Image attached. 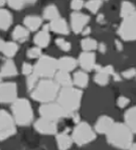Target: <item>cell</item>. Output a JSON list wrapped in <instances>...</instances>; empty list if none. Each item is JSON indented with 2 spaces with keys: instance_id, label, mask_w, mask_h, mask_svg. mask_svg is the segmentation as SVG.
I'll use <instances>...</instances> for the list:
<instances>
[{
  "instance_id": "6da1fadb",
  "label": "cell",
  "mask_w": 136,
  "mask_h": 150,
  "mask_svg": "<svg viewBox=\"0 0 136 150\" xmlns=\"http://www.w3.org/2000/svg\"><path fill=\"white\" fill-rule=\"evenodd\" d=\"M109 144L122 149H128L133 143V132L130 128L122 123H114L106 133Z\"/></svg>"
},
{
  "instance_id": "7a4b0ae2",
  "label": "cell",
  "mask_w": 136,
  "mask_h": 150,
  "mask_svg": "<svg viewBox=\"0 0 136 150\" xmlns=\"http://www.w3.org/2000/svg\"><path fill=\"white\" fill-rule=\"evenodd\" d=\"M83 92L73 86L63 87L57 94V103L69 114L75 113L80 108Z\"/></svg>"
},
{
  "instance_id": "3957f363",
  "label": "cell",
  "mask_w": 136,
  "mask_h": 150,
  "mask_svg": "<svg viewBox=\"0 0 136 150\" xmlns=\"http://www.w3.org/2000/svg\"><path fill=\"white\" fill-rule=\"evenodd\" d=\"M59 91V85L56 81L45 79L40 81L32 90L31 98L40 103L52 102L57 97Z\"/></svg>"
},
{
  "instance_id": "277c9868",
  "label": "cell",
  "mask_w": 136,
  "mask_h": 150,
  "mask_svg": "<svg viewBox=\"0 0 136 150\" xmlns=\"http://www.w3.org/2000/svg\"><path fill=\"white\" fill-rule=\"evenodd\" d=\"M13 119L19 126H26L31 123L33 119V111L30 103L26 99H16L13 101L12 107Z\"/></svg>"
},
{
  "instance_id": "5b68a950",
  "label": "cell",
  "mask_w": 136,
  "mask_h": 150,
  "mask_svg": "<svg viewBox=\"0 0 136 150\" xmlns=\"http://www.w3.org/2000/svg\"><path fill=\"white\" fill-rule=\"evenodd\" d=\"M57 70V59L48 55H40L38 62L33 67V73L40 78L45 79L52 78Z\"/></svg>"
},
{
  "instance_id": "8992f818",
  "label": "cell",
  "mask_w": 136,
  "mask_h": 150,
  "mask_svg": "<svg viewBox=\"0 0 136 150\" xmlns=\"http://www.w3.org/2000/svg\"><path fill=\"white\" fill-rule=\"evenodd\" d=\"M72 139L76 144L86 145L96 139V133L92 127L86 122H81L75 127L72 134Z\"/></svg>"
},
{
  "instance_id": "52a82bcc",
  "label": "cell",
  "mask_w": 136,
  "mask_h": 150,
  "mask_svg": "<svg viewBox=\"0 0 136 150\" xmlns=\"http://www.w3.org/2000/svg\"><path fill=\"white\" fill-rule=\"evenodd\" d=\"M118 34L123 40H136V10L123 17V21L118 29Z\"/></svg>"
},
{
  "instance_id": "ba28073f",
  "label": "cell",
  "mask_w": 136,
  "mask_h": 150,
  "mask_svg": "<svg viewBox=\"0 0 136 150\" xmlns=\"http://www.w3.org/2000/svg\"><path fill=\"white\" fill-rule=\"evenodd\" d=\"M40 114L42 118L52 120V121H57V120L64 118V117L70 115L59 103L52 102L41 105L40 108Z\"/></svg>"
},
{
  "instance_id": "9c48e42d",
  "label": "cell",
  "mask_w": 136,
  "mask_h": 150,
  "mask_svg": "<svg viewBox=\"0 0 136 150\" xmlns=\"http://www.w3.org/2000/svg\"><path fill=\"white\" fill-rule=\"evenodd\" d=\"M15 121L11 115L4 110H0V140H5L15 135Z\"/></svg>"
},
{
  "instance_id": "30bf717a",
  "label": "cell",
  "mask_w": 136,
  "mask_h": 150,
  "mask_svg": "<svg viewBox=\"0 0 136 150\" xmlns=\"http://www.w3.org/2000/svg\"><path fill=\"white\" fill-rule=\"evenodd\" d=\"M17 98V85L13 82L0 84V103H13Z\"/></svg>"
},
{
  "instance_id": "8fae6325",
  "label": "cell",
  "mask_w": 136,
  "mask_h": 150,
  "mask_svg": "<svg viewBox=\"0 0 136 150\" xmlns=\"http://www.w3.org/2000/svg\"><path fill=\"white\" fill-rule=\"evenodd\" d=\"M34 129L38 133L43 135H54L57 131V126L56 121L48 120L41 117L34 123Z\"/></svg>"
},
{
  "instance_id": "7c38bea8",
  "label": "cell",
  "mask_w": 136,
  "mask_h": 150,
  "mask_svg": "<svg viewBox=\"0 0 136 150\" xmlns=\"http://www.w3.org/2000/svg\"><path fill=\"white\" fill-rule=\"evenodd\" d=\"M90 21V17L88 15L84 14L81 12H74L71 15V26H72V30L75 33H81L83 29L87 26V24Z\"/></svg>"
},
{
  "instance_id": "4fadbf2b",
  "label": "cell",
  "mask_w": 136,
  "mask_h": 150,
  "mask_svg": "<svg viewBox=\"0 0 136 150\" xmlns=\"http://www.w3.org/2000/svg\"><path fill=\"white\" fill-rule=\"evenodd\" d=\"M79 64L81 68L84 71H92L94 70L96 64V55L92 52H85L80 54Z\"/></svg>"
},
{
  "instance_id": "5bb4252c",
  "label": "cell",
  "mask_w": 136,
  "mask_h": 150,
  "mask_svg": "<svg viewBox=\"0 0 136 150\" xmlns=\"http://www.w3.org/2000/svg\"><path fill=\"white\" fill-rule=\"evenodd\" d=\"M50 27L48 25L45 26L42 28V30L38 31V33L34 35L33 41L34 43L36 45V47L43 48L47 47L50 42Z\"/></svg>"
},
{
  "instance_id": "9a60e30c",
  "label": "cell",
  "mask_w": 136,
  "mask_h": 150,
  "mask_svg": "<svg viewBox=\"0 0 136 150\" xmlns=\"http://www.w3.org/2000/svg\"><path fill=\"white\" fill-rule=\"evenodd\" d=\"M48 27H50V30H52L54 32H57V33L59 34H64V35L69 34V32H70L67 21L64 18L61 17H57L56 19L50 20V23L48 24Z\"/></svg>"
},
{
  "instance_id": "2e32d148",
  "label": "cell",
  "mask_w": 136,
  "mask_h": 150,
  "mask_svg": "<svg viewBox=\"0 0 136 150\" xmlns=\"http://www.w3.org/2000/svg\"><path fill=\"white\" fill-rule=\"evenodd\" d=\"M115 122L109 116H101L95 124V130L100 134H106Z\"/></svg>"
},
{
  "instance_id": "e0dca14e",
  "label": "cell",
  "mask_w": 136,
  "mask_h": 150,
  "mask_svg": "<svg viewBox=\"0 0 136 150\" xmlns=\"http://www.w3.org/2000/svg\"><path fill=\"white\" fill-rule=\"evenodd\" d=\"M78 64V62L74 57H64L62 59H57V69L61 71H69L75 70Z\"/></svg>"
},
{
  "instance_id": "ac0fdd59",
  "label": "cell",
  "mask_w": 136,
  "mask_h": 150,
  "mask_svg": "<svg viewBox=\"0 0 136 150\" xmlns=\"http://www.w3.org/2000/svg\"><path fill=\"white\" fill-rule=\"evenodd\" d=\"M13 22V17L11 13L6 9L0 8V29L7 30Z\"/></svg>"
},
{
  "instance_id": "d6986e66",
  "label": "cell",
  "mask_w": 136,
  "mask_h": 150,
  "mask_svg": "<svg viewBox=\"0 0 136 150\" xmlns=\"http://www.w3.org/2000/svg\"><path fill=\"white\" fill-rule=\"evenodd\" d=\"M2 77H13V76L17 75V68H16L14 62L12 59H7L3 66L1 67V71H0Z\"/></svg>"
},
{
  "instance_id": "ffe728a7",
  "label": "cell",
  "mask_w": 136,
  "mask_h": 150,
  "mask_svg": "<svg viewBox=\"0 0 136 150\" xmlns=\"http://www.w3.org/2000/svg\"><path fill=\"white\" fill-rule=\"evenodd\" d=\"M56 78V82L59 86L62 87H69V86H73V79L70 76L69 71H64L59 70L57 73H56L55 75Z\"/></svg>"
},
{
  "instance_id": "44dd1931",
  "label": "cell",
  "mask_w": 136,
  "mask_h": 150,
  "mask_svg": "<svg viewBox=\"0 0 136 150\" xmlns=\"http://www.w3.org/2000/svg\"><path fill=\"white\" fill-rule=\"evenodd\" d=\"M24 22V25L28 30L30 31H35L38 30V28L40 27L41 23V18L38 17V16H35V15H29V16H26L23 20Z\"/></svg>"
},
{
  "instance_id": "7402d4cb",
  "label": "cell",
  "mask_w": 136,
  "mask_h": 150,
  "mask_svg": "<svg viewBox=\"0 0 136 150\" xmlns=\"http://www.w3.org/2000/svg\"><path fill=\"white\" fill-rule=\"evenodd\" d=\"M124 119H125L126 125L130 128V130L136 133V106L126 111Z\"/></svg>"
},
{
  "instance_id": "603a6c76",
  "label": "cell",
  "mask_w": 136,
  "mask_h": 150,
  "mask_svg": "<svg viewBox=\"0 0 136 150\" xmlns=\"http://www.w3.org/2000/svg\"><path fill=\"white\" fill-rule=\"evenodd\" d=\"M29 36V30L26 27H23L21 25H17L12 32V38L19 42H24L27 40Z\"/></svg>"
},
{
  "instance_id": "cb8c5ba5",
  "label": "cell",
  "mask_w": 136,
  "mask_h": 150,
  "mask_svg": "<svg viewBox=\"0 0 136 150\" xmlns=\"http://www.w3.org/2000/svg\"><path fill=\"white\" fill-rule=\"evenodd\" d=\"M57 143L59 149H69L73 144V139L68 135V132L64 131L57 135Z\"/></svg>"
},
{
  "instance_id": "d4e9b609",
  "label": "cell",
  "mask_w": 136,
  "mask_h": 150,
  "mask_svg": "<svg viewBox=\"0 0 136 150\" xmlns=\"http://www.w3.org/2000/svg\"><path fill=\"white\" fill-rule=\"evenodd\" d=\"M89 83V76L85 71H78L74 74L73 84L80 88H86Z\"/></svg>"
},
{
  "instance_id": "484cf974",
  "label": "cell",
  "mask_w": 136,
  "mask_h": 150,
  "mask_svg": "<svg viewBox=\"0 0 136 150\" xmlns=\"http://www.w3.org/2000/svg\"><path fill=\"white\" fill-rule=\"evenodd\" d=\"M6 1L11 8L15 9V10H21L28 5L34 4L38 0H6Z\"/></svg>"
},
{
  "instance_id": "4316f807",
  "label": "cell",
  "mask_w": 136,
  "mask_h": 150,
  "mask_svg": "<svg viewBox=\"0 0 136 150\" xmlns=\"http://www.w3.org/2000/svg\"><path fill=\"white\" fill-rule=\"evenodd\" d=\"M1 52H3V54L5 57H13L14 55L17 54L18 52V45L17 43L13 42V41H8V42H4L3 47H2Z\"/></svg>"
},
{
  "instance_id": "83f0119b",
  "label": "cell",
  "mask_w": 136,
  "mask_h": 150,
  "mask_svg": "<svg viewBox=\"0 0 136 150\" xmlns=\"http://www.w3.org/2000/svg\"><path fill=\"white\" fill-rule=\"evenodd\" d=\"M43 17L47 20L56 19V18L59 17V9L55 4H50V5L47 6L43 10Z\"/></svg>"
},
{
  "instance_id": "f1b7e54d",
  "label": "cell",
  "mask_w": 136,
  "mask_h": 150,
  "mask_svg": "<svg viewBox=\"0 0 136 150\" xmlns=\"http://www.w3.org/2000/svg\"><path fill=\"white\" fill-rule=\"evenodd\" d=\"M81 47L85 52H92V50H95L96 48H98V42L93 38H86L82 40Z\"/></svg>"
},
{
  "instance_id": "f546056e",
  "label": "cell",
  "mask_w": 136,
  "mask_h": 150,
  "mask_svg": "<svg viewBox=\"0 0 136 150\" xmlns=\"http://www.w3.org/2000/svg\"><path fill=\"white\" fill-rule=\"evenodd\" d=\"M135 11V6L134 4H132L131 2L129 1H123L121 4V11L120 14L121 17H125L129 14H131L132 12Z\"/></svg>"
},
{
  "instance_id": "4dcf8cb0",
  "label": "cell",
  "mask_w": 136,
  "mask_h": 150,
  "mask_svg": "<svg viewBox=\"0 0 136 150\" xmlns=\"http://www.w3.org/2000/svg\"><path fill=\"white\" fill-rule=\"evenodd\" d=\"M110 75L106 73H102V71H97V74L94 77V81L99 85V86H106L109 83Z\"/></svg>"
},
{
  "instance_id": "1f68e13d",
  "label": "cell",
  "mask_w": 136,
  "mask_h": 150,
  "mask_svg": "<svg viewBox=\"0 0 136 150\" xmlns=\"http://www.w3.org/2000/svg\"><path fill=\"white\" fill-rule=\"evenodd\" d=\"M102 6V0H89L86 3V8L90 12L97 13Z\"/></svg>"
},
{
  "instance_id": "d6a6232c",
  "label": "cell",
  "mask_w": 136,
  "mask_h": 150,
  "mask_svg": "<svg viewBox=\"0 0 136 150\" xmlns=\"http://www.w3.org/2000/svg\"><path fill=\"white\" fill-rule=\"evenodd\" d=\"M38 79L40 77L36 76L34 73H31L30 75L27 76V79H26V87L28 91H32L34 89V87L36 86V84L38 83Z\"/></svg>"
},
{
  "instance_id": "836d02e7",
  "label": "cell",
  "mask_w": 136,
  "mask_h": 150,
  "mask_svg": "<svg viewBox=\"0 0 136 150\" xmlns=\"http://www.w3.org/2000/svg\"><path fill=\"white\" fill-rule=\"evenodd\" d=\"M56 45L59 50H62L63 52H70L72 50V45L71 42H69L68 40H64V38H57L56 40Z\"/></svg>"
},
{
  "instance_id": "e575fe53",
  "label": "cell",
  "mask_w": 136,
  "mask_h": 150,
  "mask_svg": "<svg viewBox=\"0 0 136 150\" xmlns=\"http://www.w3.org/2000/svg\"><path fill=\"white\" fill-rule=\"evenodd\" d=\"M40 55H41V50L38 47H31L26 52V57L28 59H38Z\"/></svg>"
},
{
  "instance_id": "d590c367",
  "label": "cell",
  "mask_w": 136,
  "mask_h": 150,
  "mask_svg": "<svg viewBox=\"0 0 136 150\" xmlns=\"http://www.w3.org/2000/svg\"><path fill=\"white\" fill-rule=\"evenodd\" d=\"M83 6H84L83 0H72V2H71V7L76 11H79L80 9H82Z\"/></svg>"
},
{
  "instance_id": "8d00e7d4",
  "label": "cell",
  "mask_w": 136,
  "mask_h": 150,
  "mask_svg": "<svg viewBox=\"0 0 136 150\" xmlns=\"http://www.w3.org/2000/svg\"><path fill=\"white\" fill-rule=\"evenodd\" d=\"M129 103H130V100L124 96L119 97L118 100H117V106H118L119 108H125Z\"/></svg>"
},
{
  "instance_id": "74e56055",
  "label": "cell",
  "mask_w": 136,
  "mask_h": 150,
  "mask_svg": "<svg viewBox=\"0 0 136 150\" xmlns=\"http://www.w3.org/2000/svg\"><path fill=\"white\" fill-rule=\"evenodd\" d=\"M134 76H136V70L135 69H128L122 73V77L124 79H132Z\"/></svg>"
},
{
  "instance_id": "f35d334b",
  "label": "cell",
  "mask_w": 136,
  "mask_h": 150,
  "mask_svg": "<svg viewBox=\"0 0 136 150\" xmlns=\"http://www.w3.org/2000/svg\"><path fill=\"white\" fill-rule=\"evenodd\" d=\"M31 73H33V67L28 63H24L22 64V74L23 75H30Z\"/></svg>"
},
{
  "instance_id": "ab89813d",
  "label": "cell",
  "mask_w": 136,
  "mask_h": 150,
  "mask_svg": "<svg viewBox=\"0 0 136 150\" xmlns=\"http://www.w3.org/2000/svg\"><path fill=\"white\" fill-rule=\"evenodd\" d=\"M98 48H99V50H100V52H102V54H105L106 50H107L104 43H100V45H98Z\"/></svg>"
},
{
  "instance_id": "60d3db41",
  "label": "cell",
  "mask_w": 136,
  "mask_h": 150,
  "mask_svg": "<svg viewBox=\"0 0 136 150\" xmlns=\"http://www.w3.org/2000/svg\"><path fill=\"white\" fill-rule=\"evenodd\" d=\"M115 45H116V48H117L118 50H120V52H121V50H123V47H122V43H121L119 40H116V41H115Z\"/></svg>"
},
{
  "instance_id": "b9f144b4",
  "label": "cell",
  "mask_w": 136,
  "mask_h": 150,
  "mask_svg": "<svg viewBox=\"0 0 136 150\" xmlns=\"http://www.w3.org/2000/svg\"><path fill=\"white\" fill-rule=\"evenodd\" d=\"M82 32H83V34H84V35H88L90 32H91V28H90V27H86V28L83 29Z\"/></svg>"
},
{
  "instance_id": "7bdbcfd3",
  "label": "cell",
  "mask_w": 136,
  "mask_h": 150,
  "mask_svg": "<svg viewBox=\"0 0 136 150\" xmlns=\"http://www.w3.org/2000/svg\"><path fill=\"white\" fill-rule=\"evenodd\" d=\"M98 22L99 23H104V16H103L102 14H100L99 15V17H98Z\"/></svg>"
},
{
  "instance_id": "ee69618b",
  "label": "cell",
  "mask_w": 136,
  "mask_h": 150,
  "mask_svg": "<svg viewBox=\"0 0 136 150\" xmlns=\"http://www.w3.org/2000/svg\"><path fill=\"white\" fill-rule=\"evenodd\" d=\"M73 118H74V122H75V123H78V122L80 121V116H79L78 114H75V115H74Z\"/></svg>"
},
{
  "instance_id": "f6af8a7d",
  "label": "cell",
  "mask_w": 136,
  "mask_h": 150,
  "mask_svg": "<svg viewBox=\"0 0 136 150\" xmlns=\"http://www.w3.org/2000/svg\"><path fill=\"white\" fill-rule=\"evenodd\" d=\"M3 45H4V41L0 38V52H1V50H2V47H3Z\"/></svg>"
},
{
  "instance_id": "bcb514c9",
  "label": "cell",
  "mask_w": 136,
  "mask_h": 150,
  "mask_svg": "<svg viewBox=\"0 0 136 150\" xmlns=\"http://www.w3.org/2000/svg\"><path fill=\"white\" fill-rule=\"evenodd\" d=\"M5 2H6V0H0V7L3 6L4 4H5Z\"/></svg>"
},
{
  "instance_id": "7dc6e473",
  "label": "cell",
  "mask_w": 136,
  "mask_h": 150,
  "mask_svg": "<svg viewBox=\"0 0 136 150\" xmlns=\"http://www.w3.org/2000/svg\"><path fill=\"white\" fill-rule=\"evenodd\" d=\"M131 149H136V143H132V145L130 146Z\"/></svg>"
},
{
  "instance_id": "c3c4849f",
  "label": "cell",
  "mask_w": 136,
  "mask_h": 150,
  "mask_svg": "<svg viewBox=\"0 0 136 150\" xmlns=\"http://www.w3.org/2000/svg\"><path fill=\"white\" fill-rule=\"evenodd\" d=\"M2 78H3V77H2L1 74H0V83H1V81H2Z\"/></svg>"
},
{
  "instance_id": "681fc988",
  "label": "cell",
  "mask_w": 136,
  "mask_h": 150,
  "mask_svg": "<svg viewBox=\"0 0 136 150\" xmlns=\"http://www.w3.org/2000/svg\"><path fill=\"white\" fill-rule=\"evenodd\" d=\"M105 1H108V0H105Z\"/></svg>"
}]
</instances>
